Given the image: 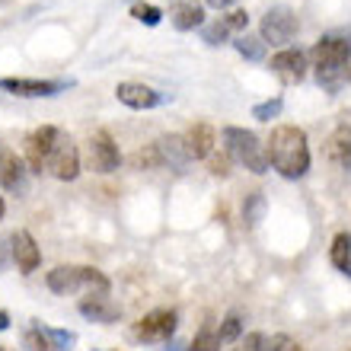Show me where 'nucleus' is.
<instances>
[{
	"label": "nucleus",
	"instance_id": "23",
	"mask_svg": "<svg viewBox=\"0 0 351 351\" xmlns=\"http://www.w3.org/2000/svg\"><path fill=\"white\" fill-rule=\"evenodd\" d=\"M262 214H265V195L250 192L246 202H243V223H246V227H256V223L262 221Z\"/></svg>",
	"mask_w": 351,
	"mask_h": 351
},
{
	"label": "nucleus",
	"instance_id": "25",
	"mask_svg": "<svg viewBox=\"0 0 351 351\" xmlns=\"http://www.w3.org/2000/svg\"><path fill=\"white\" fill-rule=\"evenodd\" d=\"M42 326V323H38ZM42 332L48 335V342H51V348L55 351H71L77 345V335L67 332V329H51V326H42Z\"/></svg>",
	"mask_w": 351,
	"mask_h": 351
},
{
	"label": "nucleus",
	"instance_id": "19",
	"mask_svg": "<svg viewBox=\"0 0 351 351\" xmlns=\"http://www.w3.org/2000/svg\"><path fill=\"white\" fill-rule=\"evenodd\" d=\"M326 154L339 169H351V128L339 125L326 141Z\"/></svg>",
	"mask_w": 351,
	"mask_h": 351
},
{
	"label": "nucleus",
	"instance_id": "24",
	"mask_svg": "<svg viewBox=\"0 0 351 351\" xmlns=\"http://www.w3.org/2000/svg\"><path fill=\"white\" fill-rule=\"evenodd\" d=\"M233 48H237L246 61H262V55H265V42H262V38H252V36H237Z\"/></svg>",
	"mask_w": 351,
	"mask_h": 351
},
{
	"label": "nucleus",
	"instance_id": "14",
	"mask_svg": "<svg viewBox=\"0 0 351 351\" xmlns=\"http://www.w3.org/2000/svg\"><path fill=\"white\" fill-rule=\"evenodd\" d=\"M10 246H13V262L23 275H32L42 262V252H38V243L29 230H16L10 233Z\"/></svg>",
	"mask_w": 351,
	"mask_h": 351
},
{
	"label": "nucleus",
	"instance_id": "38",
	"mask_svg": "<svg viewBox=\"0 0 351 351\" xmlns=\"http://www.w3.org/2000/svg\"><path fill=\"white\" fill-rule=\"evenodd\" d=\"M0 351H3V348H0Z\"/></svg>",
	"mask_w": 351,
	"mask_h": 351
},
{
	"label": "nucleus",
	"instance_id": "33",
	"mask_svg": "<svg viewBox=\"0 0 351 351\" xmlns=\"http://www.w3.org/2000/svg\"><path fill=\"white\" fill-rule=\"evenodd\" d=\"M10 259H13V246H10V240L0 237V271L10 265Z\"/></svg>",
	"mask_w": 351,
	"mask_h": 351
},
{
	"label": "nucleus",
	"instance_id": "37",
	"mask_svg": "<svg viewBox=\"0 0 351 351\" xmlns=\"http://www.w3.org/2000/svg\"><path fill=\"white\" fill-rule=\"evenodd\" d=\"M348 80H351V71H348Z\"/></svg>",
	"mask_w": 351,
	"mask_h": 351
},
{
	"label": "nucleus",
	"instance_id": "18",
	"mask_svg": "<svg viewBox=\"0 0 351 351\" xmlns=\"http://www.w3.org/2000/svg\"><path fill=\"white\" fill-rule=\"evenodd\" d=\"M157 154H160V167H169L176 173H182L192 157H189V147H185V141L179 134H167V138L157 141Z\"/></svg>",
	"mask_w": 351,
	"mask_h": 351
},
{
	"label": "nucleus",
	"instance_id": "20",
	"mask_svg": "<svg viewBox=\"0 0 351 351\" xmlns=\"http://www.w3.org/2000/svg\"><path fill=\"white\" fill-rule=\"evenodd\" d=\"M169 23H173L179 32H189V29H198L204 23V10L198 3H179V7L169 13Z\"/></svg>",
	"mask_w": 351,
	"mask_h": 351
},
{
	"label": "nucleus",
	"instance_id": "4",
	"mask_svg": "<svg viewBox=\"0 0 351 351\" xmlns=\"http://www.w3.org/2000/svg\"><path fill=\"white\" fill-rule=\"evenodd\" d=\"M223 147H227V154H230L233 163H240V167H246L250 173L262 176L268 173V150L265 144H262L252 131L246 128H237V125H227L223 128Z\"/></svg>",
	"mask_w": 351,
	"mask_h": 351
},
{
	"label": "nucleus",
	"instance_id": "7",
	"mask_svg": "<svg viewBox=\"0 0 351 351\" xmlns=\"http://www.w3.org/2000/svg\"><path fill=\"white\" fill-rule=\"evenodd\" d=\"M86 163H90L93 173H102V176L119 169V163H121L119 144L112 141V134L106 128L90 134V141H86Z\"/></svg>",
	"mask_w": 351,
	"mask_h": 351
},
{
	"label": "nucleus",
	"instance_id": "10",
	"mask_svg": "<svg viewBox=\"0 0 351 351\" xmlns=\"http://www.w3.org/2000/svg\"><path fill=\"white\" fill-rule=\"evenodd\" d=\"M115 99L121 102V106H128V109H157V106H163V102H169L173 96L169 93H160L154 90V86L147 84H134V80H125V84L115 86Z\"/></svg>",
	"mask_w": 351,
	"mask_h": 351
},
{
	"label": "nucleus",
	"instance_id": "16",
	"mask_svg": "<svg viewBox=\"0 0 351 351\" xmlns=\"http://www.w3.org/2000/svg\"><path fill=\"white\" fill-rule=\"evenodd\" d=\"M0 185L7 192L23 195L26 192V160L16 157L13 150H3L0 154Z\"/></svg>",
	"mask_w": 351,
	"mask_h": 351
},
{
	"label": "nucleus",
	"instance_id": "34",
	"mask_svg": "<svg viewBox=\"0 0 351 351\" xmlns=\"http://www.w3.org/2000/svg\"><path fill=\"white\" fill-rule=\"evenodd\" d=\"M208 7H214V10H227V7H233L237 0H204Z\"/></svg>",
	"mask_w": 351,
	"mask_h": 351
},
{
	"label": "nucleus",
	"instance_id": "31",
	"mask_svg": "<svg viewBox=\"0 0 351 351\" xmlns=\"http://www.w3.org/2000/svg\"><path fill=\"white\" fill-rule=\"evenodd\" d=\"M208 167H211V176H230V154H211L208 157Z\"/></svg>",
	"mask_w": 351,
	"mask_h": 351
},
{
	"label": "nucleus",
	"instance_id": "2",
	"mask_svg": "<svg viewBox=\"0 0 351 351\" xmlns=\"http://www.w3.org/2000/svg\"><path fill=\"white\" fill-rule=\"evenodd\" d=\"M310 61L316 67V84L335 93L348 80L351 61V36H323L310 48Z\"/></svg>",
	"mask_w": 351,
	"mask_h": 351
},
{
	"label": "nucleus",
	"instance_id": "30",
	"mask_svg": "<svg viewBox=\"0 0 351 351\" xmlns=\"http://www.w3.org/2000/svg\"><path fill=\"white\" fill-rule=\"evenodd\" d=\"M265 351H304V348H300V342H294L291 335L278 332V335H271V339H265Z\"/></svg>",
	"mask_w": 351,
	"mask_h": 351
},
{
	"label": "nucleus",
	"instance_id": "36",
	"mask_svg": "<svg viewBox=\"0 0 351 351\" xmlns=\"http://www.w3.org/2000/svg\"><path fill=\"white\" fill-rule=\"evenodd\" d=\"M3 211H7V204H3V198H0V221H3Z\"/></svg>",
	"mask_w": 351,
	"mask_h": 351
},
{
	"label": "nucleus",
	"instance_id": "12",
	"mask_svg": "<svg viewBox=\"0 0 351 351\" xmlns=\"http://www.w3.org/2000/svg\"><path fill=\"white\" fill-rule=\"evenodd\" d=\"M48 173L61 179V182H74L80 176V150H77V144L71 138H61V144L48 160Z\"/></svg>",
	"mask_w": 351,
	"mask_h": 351
},
{
	"label": "nucleus",
	"instance_id": "13",
	"mask_svg": "<svg viewBox=\"0 0 351 351\" xmlns=\"http://www.w3.org/2000/svg\"><path fill=\"white\" fill-rule=\"evenodd\" d=\"M246 26H250V13H246V10H230V13H223L221 19H214L211 26H204L202 36L208 45H221V42H227L230 36L243 32Z\"/></svg>",
	"mask_w": 351,
	"mask_h": 351
},
{
	"label": "nucleus",
	"instance_id": "27",
	"mask_svg": "<svg viewBox=\"0 0 351 351\" xmlns=\"http://www.w3.org/2000/svg\"><path fill=\"white\" fill-rule=\"evenodd\" d=\"M131 16L138 19V23H144V26H157L160 19H163V13H160V7H154V3H134V7H131Z\"/></svg>",
	"mask_w": 351,
	"mask_h": 351
},
{
	"label": "nucleus",
	"instance_id": "9",
	"mask_svg": "<svg viewBox=\"0 0 351 351\" xmlns=\"http://www.w3.org/2000/svg\"><path fill=\"white\" fill-rule=\"evenodd\" d=\"M71 86V80H38V77H0V90L13 93V96H26V99H45L58 96Z\"/></svg>",
	"mask_w": 351,
	"mask_h": 351
},
{
	"label": "nucleus",
	"instance_id": "28",
	"mask_svg": "<svg viewBox=\"0 0 351 351\" xmlns=\"http://www.w3.org/2000/svg\"><path fill=\"white\" fill-rule=\"evenodd\" d=\"M23 345H26L29 351H55L51 348V342H48V335L42 332V326H32V329H29L26 335H23Z\"/></svg>",
	"mask_w": 351,
	"mask_h": 351
},
{
	"label": "nucleus",
	"instance_id": "29",
	"mask_svg": "<svg viewBox=\"0 0 351 351\" xmlns=\"http://www.w3.org/2000/svg\"><path fill=\"white\" fill-rule=\"evenodd\" d=\"M281 106H285V102L278 99H265V102H259V106H256V109H252V119L256 121H271V119H278V115H281Z\"/></svg>",
	"mask_w": 351,
	"mask_h": 351
},
{
	"label": "nucleus",
	"instance_id": "22",
	"mask_svg": "<svg viewBox=\"0 0 351 351\" xmlns=\"http://www.w3.org/2000/svg\"><path fill=\"white\" fill-rule=\"evenodd\" d=\"M221 335H217V326L214 323H204L202 329H198V335L192 339V345H189V351H221Z\"/></svg>",
	"mask_w": 351,
	"mask_h": 351
},
{
	"label": "nucleus",
	"instance_id": "3",
	"mask_svg": "<svg viewBox=\"0 0 351 351\" xmlns=\"http://www.w3.org/2000/svg\"><path fill=\"white\" fill-rule=\"evenodd\" d=\"M48 287L55 291V294H109L112 291V281L102 275L99 268L93 265H58L48 271Z\"/></svg>",
	"mask_w": 351,
	"mask_h": 351
},
{
	"label": "nucleus",
	"instance_id": "32",
	"mask_svg": "<svg viewBox=\"0 0 351 351\" xmlns=\"http://www.w3.org/2000/svg\"><path fill=\"white\" fill-rule=\"evenodd\" d=\"M237 351H265V335H259V332H250L246 339L240 342V348Z\"/></svg>",
	"mask_w": 351,
	"mask_h": 351
},
{
	"label": "nucleus",
	"instance_id": "6",
	"mask_svg": "<svg viewBox=\"0 0 351 351\" xmlns=\"http://www.w3.org/2000/svg\"><path fill=\"white\" fill-rule=\"evenodd\" d=\"M61 128H55V125H42V128H36L32 134L26 138V163L32 167V173H42V169H48V160H51V154H55V147L61 144Z\"/></svg>",
	"mask_w": 351,
	"mask_h": 351
},
{
	"label": "nucleus",
	"instance_id": "26",
	"mask_svg": "<svg viewBox=\"0 0 351 351\" xmlns=\"http://www.w3.org/2000/svg\"><path fill=\"white\" fill-rule=\"evenodd\" d=\"M217 335H221V342H223V345H227V342H237V339L243 335V319H240L237 313H230L221 326H217Z\"/></svg>",
	"mask_w": 351,
	"mask_h": 351
},
{
	"label": "nucleus",
	"instance_id": "1",
	"mask_svg": "<svg viewBox=\"0 0 351 351\" xmlns=\"http://www.w3.org/2000/svg\"><path fill=\"white\" fill-rule=\"evenodd\" d=\"M265 150H268V163L285 179H304L306 169H310V144H306L304 128H297V125L271 128Z\"/></svg>",
	"mask_w": 351,
	"mask_h": 351
},
{
	"label": "nucleus",
	"instance_id": "35",
	"mask_svg": "<svg viewBox=\"0 0 351 351\" xmlns=\"http://www.w3.org/2000/svg\"><path fill=\"white\" fill-rule=\"evenodd\" d=\"M7 329H10V313L0 310V332H7Z\"/></svg>",
	"mask_w": 351,
	"mask_h": 351
},
{
	"label": "nucleus",
	"instance_id": "8",
	"mask_svg": "<svg viewBox=\"0 0 351 351\" xmlns=\"http://www.w3.org/2000/svg\"><path fill=\"white\" fill-rule=\"evenodd\" d=\"M179 326L176 310H150L147 316H141L134 323V339L138 342H169Z\"/></svg>",
	"mask_w": 351,
	"mask_h": 351
},
{
	"label": "nucleus",
	"instance_id": "15",
	"mask_svg": "<svg viewBox=\"0 0 351 351\" xmlns=\"http://www.w3.org/2000/svg\"><path fill=\"white\" fill-rule=\"evenodd\" d=\"M80 313H84L90 323L112 326V323H119L121 306L112 304L109 294H93V297H84V300H80Z\"/></svg>",
	"mask_w": 351,
	"mask_h": 351
},
{
	"label": "nucleus",
	"instance_id": "17",
	"mask_svg": "<svg viewBox=\"0 0 351 351\" xmlns=\"http://www.w3.org/2000/svg\"><path fill=\"white\" fill-rule=\"evenodd\" d=\"M185 147H189V157L192 160H208L214 154V144H217V134H214L211 125H204V121H198V125H192V128L182 134Z\"/></svg>",
	"mask_w": 351,
	"mask_h": 351
},
{
	"label": "nucleus",
	"instance_id": "5",
	"mask_svg": "<svg viewBox=\"0 0 351 351\" xmlns=\"http://www.w3.org/2000/svg\"><path fill=\"white\" fill-rule=\"evenodd\" d=\"M297 32H300V19H297V13L291 7H271L262 16L259 38L265 45H287Z\"/></svg>",
	"mask_w": 351,
	"mask_h": 351
},
{
	"label": "nucleus",
	"instance_id": "11",
	"mask_svg": "<svg viewBox=\"0 0 351 351\" xmlns=\"http://www.w3.org/2000/svg\"><path fill=\"white\" fill-rule=\"evenodd\" d=\"M268 67H271V74H275L281 84H300L306 77V55L300 48H281V51L271 55Z\"/></svg>",
	"mask_w": 351,
	"mask_h": 351
},
{
	"label": "nucleus",
	"instance_id": "21",
	"mask_svg": "<svg viewBox=\"0 0 351 351\" xmlns=\"http://www.w3.org/2000/svg\"><path fill=\"white\" fill-rule=\"evenodd\" d=\"M329 259L332 265L342 271V275L351 278V233H335L332 250H329Z\"/></svg>",
	"mask_w": 351,
	"mask_h": 351
}]
</instances>
